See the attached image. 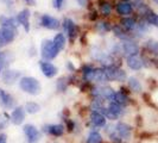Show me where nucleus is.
<instances>
[{"mask_svg": "<svg viewBox=\"0 0 158 143\" xmlns=\"http://www.w3.org/2000/svg\"><path fill=\"white\" fill-rule=\"evenodd\" d=\"M117 89L114 87H112L110 84H106V85H94L92 91L89 92V98H93V97H99V98H102L106 103H111L114 102V95H115Z\"/></svg>", "mask_w": 158, "mask_h": 143, "instance_id": "4", "label": "nucleus"}, {"mask_svg": "<svg viewBox=\"0 0 158 143\" xmlns=\"http://www.w3.org/2000/svg\"><path fill=\"white\" fill-rule=\"evenodd\" d=\"M133 127L132 124H130L126 120L120 119L118 122H115V131L118 136L124 141V142H130L133 137Z\"/></svg>", "mask_w": 158, "mask_h": 143, "instance_id": "13", "label": "nucleus"}, {"mask_svg": "<svg viewBox=\"0 0 158 143\" xmlns=\"http://www.w3.org/2000/svg\"><path fill=\"white\" fill-rule=\"evenodd\" d=\"M38 67L42 73V75L47 79H55L58 75V67L56 66L52 61H45V60H40L38 61Z\"/></svg>", "mask_w": 158, "mask_h": 143, "instance_id": "16", "label": "nucleus"}, {"mask_svg": "<svg viewBox=\"0 0 158 143\" xmlns=\"http://www.w3.org/2000/svg\"><path fill=\"white\" fill-rule=\"evenodd\" d=\"M95 4H96V8H98L101 18L110 19L113 17V13H114L113 0H96Z\"/></svg>", "mask_w": 158, "mask_h": 143, "instance_id": "18", "label": "nucleus"}, {"mask_svg": "<svg viewBox=\"0 0 158 143\" xmlns=\"http://www.w3.org/2000/svg\"><path fill=\"white\" fill-rule=\"evenodd\" d=\"M142 53L149 56L158 57V41L155 38H145L142 44Z\"/></svg>", "mask_w": 158, "mask_h": 143, "instance_id": "23", "label": "nucleus"}, {"mask_svg": "<svg viewBox=\"0 0 158 143\" xmlns=\"http://www.w3.org/2000/svg\"><path fill=\"white\" fill-rule=\"evenodd\" d=\"M112 26H113V22H111L110 19L100 18L99 20L93 23V30L96 35L101 37H106L108 33L112 32Z\"/></svg>", "mask_w": 158, "mask_h": 143, "instance_id": "19", "label": "nucleus"}, {"mask_svg": "<svg viewBox=\"0 0 158 143\" xmlns=\"http://www.w3.org/2000/svg\"><path fill=\"white\" fill-rule=\"evenodd\" d=\"M127 87L132 92V94H143L144 93V86L142 80L135 75H128L126 81Z\"/></svg>", "mask_w": 158, "mask_h": 143, "instance_id": "24", "label": "nucleus"}, {"mask_svg": "<svg viewBox=\"0 0 158 143\" xmlns=\"http://www.w3.org/2000/svg\"><path fill=\"white\" fill-rule=\"evenodd\" d=\"M27 55L30 56V57L37 56V48L35 47V46H31V47L27 49Z\"/></svg>", "mask_w": 158, "mask_h": 143, "instance_id": "40", "label": "nucleus"}, {"mask_svg": "<svg viewBox=\"0 0 158 143\" xmlns=\"http://www.w3.org/2000/svg\"><path fill=\"white\" fill-rule=\"evenodd\" d=\"M75 1H76V4L79 5V7H81V8L89 10V8L94 7L93 0H75Z\"/></svg>", "mask_w": 158, "mask_h": 143, "instance_id": "37", "label": "nucleus"}, {"mask_svg": "<svg viewBox=\"0 0 158 143\" xmlns=\"http://www.w3.org/2000/svg\"><path fill=\"white\" fill-rule=\"evenodd\" d=\"M17 85H18V88L23 93L27 95H31V97H37L43 91L42 82L37 78L32 76V75H23L19 79Z\"/></svg>", "mask_w": 158, "mask_h": 143, "instance_id": "1", "label": "nucleus"}, {"mask_svg": "<svg viewBox=\"0 0 158 143\" xmlns=\"http://www.w3.org/2000/svg\"><path fill=\"white\" fill-rule=\"evenodd\" d=\"M83 143H106V141H105V137L100 130L89 129L85 140H83Z\"/></svg>", "mask_w": 158, "mask_h": 143, "instance_id": "28", "label": "nucleus"}, {"mask_svg": "<svg viewBox=\"0 0 158 143\" xmlns=\"http://www.w3.org/2000/svg\"><path fill=\"white\" fill-rule=\"evenodd\" d=\"M65 1L67 0H52V7L56 11H62L65 6Z\"/></svg>", "mask_w": 158, "mask_h": 143, "instance_id": "38", "label": "nucleus"}, {"mask_svg": "<svg viewBox=\"0 0 158 143\" xmlns=\"http://www.w3.org/2000/svg\"><path fill=\"white\" fill-rule=\"evenodd\" d=\"M10 124H11V116L8 111L2 110L0 112V132H4Z\"/></svg>", "mask_w": 158, "mask_h": 143, "instance_id": "34", "label": "nucleus"}, {"mask_svg": "<svg viewBox=\"0 0 158 143\" xmlns=\"http://www.w3.org/2000/svg\"><path fill=\"white\" fill-rule=\"evenodd\" d=\"M15 16H16L17 22L19 24V28L23 29V31L25 32V33H29V32L31 31L32 12H31V10H30V7L25 6V7L20 8L19 11H17Z\"/></svg>", "mask_w": 158, "mask_h": 143, "instance_id": "8", "label": "nucleus"}, {"mask_svg": "<svg viewBox=\"0 0 158 143\" xmlns=\"http://www.w3.org/2000/svg\"><path fill=\"white\" fill-rule=\"evenodd\" d=\"M87 119H86V127L89 129H95V130H102L106 127V124L108 123L107 118L103 116L101 112L99 111H92L88 109Z\"/></svg>", "mask_w": 158, "mask_h": 143, "instance_id": "5", "label": "nucleus"}, {"mask_svg": "<svg viewBox=\"0 0 158 143\" xmlns=\"http://www.w3.org/2000/svg\"><path fill=\"white\" fill-rule=\"evenodd\" d=\"M26 111L24 109V105H17L13 110H11L10 112V116H11V124L12 125H23L25 124V120H26Z\"/></svg>", "mask_w": 158, "mask_h": 143, "instance_id": "20", "label": "nucleus"}, {"mask_svg": "<svg viewBox=\"0 0 158 143\" xmlns=\"http://www.w3.org/2000/svg\"><path fill=\"white\" fill-rule=\"evenodd\" d=\"M52 40V42H54V44H55V47L62 53V51H64L65 49H67V47H68V38H67V36L64 35L62 31H57L54 35V37L51 38Z\"/></svg>", "mask_w": 158, "mask_h": 143, "instance_id": "29", "label": "nucleus"}, {"mask_svg": "<svg viewBox=\"0 0 158 143\" xmlns=\"http://www.w3.org/2000/svg\"><path fill=\"white\" fill-rule=\"evenodd\" d=\"M114 13L115 16L121 18V17L133 16L135 15V7L132 4L124 1V0H117L114 1Z\"/></svg>", "mask_w": 158, "mask_h": 143, "instance_id": "17", "label": "nucleus"}, {"mask_svg": "<svg viewBox=\"0 0 158 143\" xmlns=\"http://www.w3.org/2000/svg\"><path fill=\"white\" fill-rule=\"evenodd\" d=\"M121 50H123V57L125 58L127 56L140 55L142 53V44L139 41L131 38V40L121 41Z\"/></svg>", "mask_w": 158, "mask_h": 143, "instance_id": "12", "label": "nucleus"}, {"mask_svg": "<svg viewBox=\"0 0 158 143\" xmlns=\"http://www.w3.org/2000/svg\"><path fill=\"white\" fill-rule=\"evenodd\" d=\"M143 18L148 22V24L150 25L151 28H155V29L158 30V13L156 11H153V8L151 10L149 13H146Z\"/></svg>", "mask_w": 158, "mask_h": 143, "instance_id": "33", "label": "nucleus"}, {"mask_svg": "<svg viewBox=\"0 0 158 143\" xmlns=\"http://www.w3.org/2000/svg\"><path fill=\"white\" fill-rule=\"evenodd\" d=\"M55 88L57 93L60 94H64L67 93L68 88H69V82H68V76L67 75H61L58 76L55 81Z\"/></svg>", "mask_w": 158, "mask_h": 143, "instance_id": "31", "label": "nucleus"}, {"mask_svg": "<svg viewBox=\"0 0 158 143\" xmlns=\"http://www.w3.org/2000/svg\"><path fill=\"white\" fill-rule=\"evenodd\" d=\"M133 100L135 99H132L131 95L125 94V93H123L120 91H117L115 95H114V102L119 104L120 106H123V107H131L132 104H133Z\"/></svg>", "mask_w": 158, "mask_h": 143, "instance_id": "30", "label": "nucleus"}, {"mask_svg": "<svg viewBox=\"0 0 158 143\" xmlns=\"http://www.w3.org/2000/svg\"><path fill=\"white\" fill-rule=\"evenodd\" d=\"M118 23L126 30L127 32H130L131 35L135 32V30L137 29V25H138V18L137 16H127V17H121L119 18Z\"/></svg>", "mask_w": 158, "mask_h": 143, "instance_id": "25", "label": "nucleus"}, {"mask_svg": "<svg viewBox=\"0 0 158 143\" xmlns=\"http://www.w3.org/2000/svg\"><path fill=\"white\" fill-rule=\"evenodd\" d=\"M151 1H152L155 5H157V6H158V0H151Z\"/></svg>", "mask_w": 158, "mask_h": 143, "instance_id": "44", "label": "nucleus"}, {"mask_svg": "<svg viewBox=\"0 0 158 143\" xmlns=\"http://www.w3.org/2000/svg\"><path fill=\"white\" fill-rule=\"evenodd\" d=\"M0 143H8V136L5 131L0 132Z\"/></svg>", "mask_w": 158, "mask_h": 143, "instance_id": "41", "label": "nucleus"}, {"mask_svg": "<svg viewBox=\"0 0 158 143\" xmlns=\"http://www.w3.org/2000/svg\"><path fill=\"white\" fill-rule=\"evenodd\" d=\"M0 28H10L19 30V24L15 15H0Z\"/></svg>", "mask_w": 158, "mask_h": 143, "instance_id": "27", "label": "nucleus"}, {"mask_svg": "<svg viewBox=\"0 0 158 143\" xmlns=\"http://www.w3.org/2000/svg\"><path fill=\"white\" fill-rule=\"evenodd\" d=\"M51 143H61V142H60V141H56V140H55V141H52Z\"/></svg>", "mask_w": 158, "mask_h": 143, "instance_id": "45", "label": "nucleus"}, {"mask_svg": "<svg viewBox=\"0 0 158 143\" xmlns=\"http://www.w3.org/2000/svg\"><path fill=\"white\" fill-rule=\"evenodd\" d=\"M112 36H113V38H115L117 41H126V40H131V38H133L132 37V35L130 33V32H127L118 22H115V23H113V26H112Z\"/></svg>", "mask_w": 158, "mask_h": 143, "instance_id": "26", "label": "nucleus"}, {"mask_svg": "<svg viewBox=\"0 0 158 143\" xmlns=\"http://www.w3.org/2000/svg\"><path fill=\"white\" fill-rule=\"evenodd\" d=\"M0 2L2 5H5V7L8 10L10 15H16V13H13V11L16 8V0H0Z\"/></svg>", "mask_w": 158, "mask_h": 143, "instance_id": "36", "label": "nucleus"}, {"mask_svg": "<svg viewBox=\"0 0 158 143\" xmlns=\"http://www.w3.org/2000/svg\"><path fill=\"white\" fill-rule=\"evenodd\" d=\"M17 105L18 103H17L16 97L11 92H8L7 89L0 87V107L5 111H11Z\"/></svg>", "mask_w": 158, "mask_h": 143, "instance_id": "14", "label": "nucleus"}, {"mask_svg": "<svg viewBox=\"0 0 158 143\" xmlns=\"http://www.w3.org/2000/svg\"><path fill=\"white\" fill-rule=\"evenodd\" d=\"M61 31L68 38V43L70 46H74L75 42L79 40L81 36V26L76 23L71 17H63L62 19V26H61Z\"/></svg>", "mask_w": 158, "mask_h": 143, "instance_id": "2", "label": "nucleus"}, {"mask_svg": "<svg viewBox=\"0 0 158 143\" xmlns=\"http://www.w3.org/2000/svg\"><path fill=\"white\" fill-rule=\"evenodd\" d=\"M16 55L12 50L7 49H0V74L5 69L11 67V64L15 62Z\"/></svg>", "mask_w": 158, "mask_h": 143, "instance_id": "21", "label": "nucleus"}, {"mask_svg": "<svg viewBox=\"0 0 158 143\" xmlns=\"http://www.w3.org/2000/svg\"><path fill=\"white\" fill-rule=\"evenodd\" d=\"M124 63L128 71L140 72L142 69H144V62H143V58L140 55L127 56L124 58Z\"/></svg>", "mask_w": 158, "mask_h": 143, "instance_id": "22", "label": "nucleus"}, {"mask_svg": "<svg viewBox=\"0 0 158 143\" xmlns=\"http://www.w3.org/2000/svg\"><path fill=\"white\" fill-rule=\"evenodd\" d=\"M124 1H127V2H130V4H132V5H133V7H135L137 5H139V4H142L143 1H145V0H124Z\"/></svg>", "mask_w": 158, "mask_h": 143, "instance_id": "43", "label": "nucleus"}, {"mask_svg": "<svg viewBox=\"0 0 158 143\" xmlns=\"http://www.w3.org/2000/svg\"><path fill=\"white\" fill-rule=\"evenodd\" d=\"M65 69H67V72H68L69 74L79 73V69H77V67L75 66V63H74L73 61H68V62L65 63Z\"/></svg>", "mask_w": 158, "mask_h": 143, "instance_id": "39", "label": "nucleus"}, {"mask_svg": "<svg viewBox=\"0 0 158 143\" xmlns=\"http://www.w3.org/2000/svg\"><path fill=\"white\" fill-rule=\"evenodd\" d=\"M23 72L19 69H13V68H7L0 74V81L5 85V86H15L18 84L19 79L23 76Z\"/></svg>", "mask_w": 158, "mask_h": 143, "instance_id": "11", "label": "nucleus"}, {"mask_svg": "<svg viewBox=\"0 0 158 143\" xmlns=\"http://www.w3.org/2000/svg\"><path fill=\"white\" fill-rule=\"evenodd\" d=\"M23 134L26 143H40L43 138V134L40 128H37L32 123L23 124Z\"/></svg>", "mask_w": 158, "mask_h": 143, "instance_id": "9", "label": "nucleus"}, {"mask_svg": "<svg viewBox=\"0 0 158 143\" xmlns=\"http://www.w3.org/2000/svg\"><path fill=\"white\" fill-rule=\"evenodd\" d=\"M38 26L42 29H45L49 31H61L62 20H60L57 17L52 16L50 13H42L38 17Z\"/></svg>", "mask_w": 158, "mask_h": 143, "instance_id": "6", "label": "nucleus"}, {"mask_svg": "<svg viewBox=\"0 0 158 143\" xmlns=\"http://www.w3.org/2000/svg\"><path fill=\"white\" fill-rule=\"evenodd\" d=\"M86 16H87L88 22H90V23H95L96 20H99V19L101 18L99 11H98V8L95 7V6L87 10V15H86Z\"/></svg>", "mask_w": 158, "mask_h": 143, "instance_id": "35", "label": "nucleus"}, {"mask_svg": "<svg viewBox=\"0 0 158 143\" xmlns=\"http://www.w3.org/2000/svg\"><path fill=\"white\" fill-rule=\"evenodd\" d=\"M24 109H25V111H26L27 115L35 116V115H37V113L40 112L42 106H40V103H37L35 100H27V102H25V104H24Z\"/></svg>", "mask_w": 158, "mask_h": 143, "instance_id": "32", "label": "nucleus"}, {"mask_svg": "<svg viewBox=\"0 0 158 143\" xmlns=\"http://www.w3.org/2000/svg\"><path fill=\"white\" fill-rule=\"evenodd\" d=\"M105 71L107 73V76L110 79V82H117V84H125L128 78V73L126 69L123 68V66L113 64L105 67Z\"/></svg>", "mask_w": 158, "mask_h": 143, "instance_id": "7", "label": "nucleus"}, {"mask_svg": "<svg viewBox=\"0 0 158 143\" xmlns=\"http://www.w3.org/2000/svg\"><path fill=\"white\" fill-rule=\"evenodd\" d=\"M61 54V51L55 47L51 38H44L42 40L40 46V60L45 61H54Z\"/></svg>", "mask_w": 158, "mask_h": 143, "instance_id": "3", "label": "nucleus"}, {"mask_svg": "<svg viewBox=\"0 0 158 143\" xmlns=\"http://www.w3.org/2000/svg\"><path fill=\"white\" fill-rule=\"evenodd\" d=\"M19 30L10 28H0V49H6L18 37Z\"/></svg>", "mask_w": 158, "mask_h": 143, "instance_id": "15", "label": "nucleus"}, {"mask_svg": "<svg viewBox=\"0 0 158 143\" xmlns=\"http://www.w3.org/2000/svg\"><path fill=\"white\" fill-rule=\"evenodd\" d=\"M40 131L43 135L50 136L54 138H61L65 135L67 130L63 123H52V124H43L40 128Z\"/></svg>", "mask_w": 158, "mask_h": 143, "instance_id": "10", "label": "nucleus"}, {"mask_svg": "<svg viewBox=\"0 0 158 143\" xmlns=\"http://www.w3.org/2000/svg\"><path fill=\"white\" fill-rule=\"evenodd\" d=\"M22 1L27 7H35L36 6V0H22Z\"/></svg>", "mask_w": 158, "mask_h": 143, "instance_id": "42", "label": "nucleus"}]
</instances>
